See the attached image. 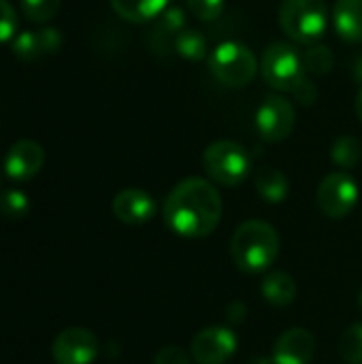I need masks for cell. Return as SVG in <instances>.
Here are the masks:
<instances>
[{"label":"cell","instance_id":"cell-28","mask_svg":"<svg viewBox=\"0 0 362 364\" xmlns=\"http://www.w3.org/2000/svg\"><path fill=\"white\" fill-rule=\"evenodd\" d=\"M292 96L297 98V102L301 105H316V100L320 98V90L314 83V79H309L307 75L297 83V87L292 90Z\"/></svg>","mask_w":362,"mask_h":364},{"label":"cell","instance_id":"cell-3","mask_svg":"<svg viewBox=\"0 0 362 364\" xmlns=\"http://www.w3.org/2000/svg\"><path fill=\"white\" fill-rule=\"evenodd\" d=\"M280 26L299 45H314L329 28V6L324 0H284Z\"/></svg>","mask_w":362,"mask_h":364},{"label":"cell","instance_id":"cell-8","mask_svg":"<svg viewBox=\"0 0 362 364\" xmlns=\"http://www.w3.org/2000/svg\"><path fill=\"white\" fill-rule=\"evenodd\" d=\"M297 126V109L282 94H269L256 111V130L267 143L286 141Z\"/></svg>","mask_w":362,"mask_h":364},{"label":"cell","instance_id":"cell-10","mask_svg":"<svg viewBox=\"0 0 362 364\" xmlns=\"http://www.w3.org/2000/svg\"><path fill=\"white\" fill-rule=\"evenodd\" d=\"M100 343L87 328L70 326L62 331L51 346V356L58 364H92L98 356Z\"/></svg>","mask_w":362,"mask_h":364},{"label":"cell","instance_id":"cell-30","mask_svg":"<svg viewBox=\"0 0 362 364\" xmlns=\"http://www.w3.org/2000/svg\"><path fill=\"white\" fill-rule=\"evenodd\" d=\"M354 79L362 83V53L356 58V62H354Z\"/></svg>","mask_w":362,"mask_h":364},{"label":"cell","instance_id":"cell-11","mask_svg":"<svg viewBox=\"0 0 362 364\" xmlns=\"http://www.w3.org/2000/svg\"><path fill=\"white\" fill-rule=\"evenodd\" d=\"M45 164V149L30 139H21L4 156V173L13 181H28L41 173Z\"/></svg>","mask_w":362,"mask_h":364},{"label":"cell","instance_id":"cell-17","mask_svg":"<svg viewBox=\"0 0 362 364\" xmlns=\"http://www.w3.org/2000/svg\"><path fill=\"white\" fill-rule=\"evenodd\" d=\"M256 190L260 194L262 200L271 203V205H277V203H284L288 198V192H290V181L288 177L275 168V166H260L256 171Z\"/></svg>","mask_w":362,"mask_h":364},{"label":"cell","instance_id":"cell-29","mask_svg":"<svg viewBox=\"0 0 362 364\" xmlns=\"http://www.w3.org/2000/svg\"><path fill=\"white\" fill-rule=\"evenodd\" d=\"M154 364H190V356L179 346H164L154 356Z\"/></svg>","mask_w":362,"mask_h":364},{"label":"cell","instance_id":"cell-26","mask_svg":"<svg viewBox=\"0 0 362 364\" xmlns=\"http://www.w3.org/2000/svg\"><path fill=\"white\" fill-rule=\"evenodd\" d=\"M190 13L201 21H215L226 9V0H186Z\"/></svg>","mask_w":362,"mask_h":364},{"label":"cell","instance_id":"cell-16","mask_svg":"<svg viewBox=\"0 0 362 364\" xmlns=\"http://www.w3.org/2000/svg\"><path fill=\"white\" fill-rule=\"evenodd\" d=\"M111 9L130 23H147L158 19L171 4L169 0H109Z\"/></svg>","mask_w":362,"mask_h":364},{"label":"cell","instance_id":"cell-14","mask_svg":"<svg viewBox=\"0 0 362 364\" xmlns=\"http://www.w3.org/2000/svg\"><path fill=\"white\" fill-rule=\"evenodd\" d=\"M64 38L60 34V30L55 28H43V30H34V32H21L15 41H13V53L21 60V62H34L38 58L51 55L62 47Z\"/></svg>","mask_w":362,"mask_h":364},{"label":"cell","instance_id":"cell-18","mask_svg":"<svg viewBox=\"0 0 362 364\" xmlns=\"http://www.w3.org/2000/svg\"><path fill=\"white\" fill-rule=\"evenodd\" d=\"M260 292L269 305L286 307L297 299V282L286 271H273L260 282Z\"/></svg>","mask_w":362,"mask_h":364},{"label":"cell","instance_id":"cell-24","mask_svg":"<svg viewBox=\"0 0 362 364\" xmlns=\"http://www.w3.org/2000/svg\"><path fill=\"white\" fill-rule=\"evenodd\" d=\"M30 211V200L21 190H6L0 194V213L9 220H21Z\"/></svg>","mask_w":362,"mask_h":364},{"label":"cell","instance_id":"cell-6","mask_svg":"<svg viewBox=\"0 0 362 364\" xmlns=\"http://www.w3.org/2000/svg\"><path fill=\"white\" fill-rule=\"evenodd\" d=\"M262 79L277 92H290L305 77L303 55L290 43H271L260 58Z\"/></svg>","mask_w":362,"mask_h":364},{"label":"cell","instance_id":"cell-31","mask_svg":"<svg viewBox=\"0 0 362 364\" xmlns=\"http://www.w3.org/2000/svg\"><path fill=\"white\" fill-rule=\"evenodd\" d=\"M354 107H356V115H358V119L362 122V87L358 90V94H356V105H354Z\"/></svg>","mask_w":362,"mask_h":364},{"label":"cell","instance_id":"cell-15","mask_svg":"<svg viewBox=\"0 0 362 364\" xmlns=\"http://www.w3.org/2000/svg\"><path fill=\"white\" fill-rule=\"evenodd\" d=\"M333 23L344 41L362 43V0H337Z\"/></svg>","mask_w":362,"mask_h":364},{"label":"cell","instance_id":"cell-1","mask_svg":"<svg viewBox=\"0 0 362 364\" xmlns=\"http://www.w3.org/2000/svg\"><path fill=\"white\" fill-rule=\"evenodd\" d=\"M224 203L218 188L203 177L179 181L164 200L166 226L186 239H203L211 235L222 220Z\"/></svg>","mask_w":362,"mask_h":364},{"label":"cell","instance_id":"cell-27","mask_svg":"<svg viewBox=\"0 0 362 364\" xmlns=\"http://www.w3.org/2000/svg\"><path fill=\"white\" fill-rule=\"evenodd\" d=\"M17 28V15L9 0H0V43L9 41L15 34Z\"/></svg>","mask_w":362,"mask_h":364},{"label":"cell","instance_id":"cell-19","mask_svg":"<svg viewBox=\"0 0 362 364\" xmlns=\"http://www.w3.org/2000/svg\"><path fill=\"white\" fill-rule=\"evenodd\" d=\"M331 158L335 162V166H339L341 171L354 168L362 158V143L358 136L354 134H344L339 136L333 147H331Z\"/></svg>","mask_w":362,"mask_h":364},{"label":"cell","instance_id":"cell-12","mask_svg":"<svg viewBox=\"0 0 362 364\" xmlns=\"http://www.w3.org/2000/svg\"><path fill=\"white\" fill-rule=\"evenodd\" d=\"M113 213L126 226H143L156 215V200L145 190L126 188L115 194Z\"/></svg>","mask_w":362,"mask_h":364},{"label":"cell","instance_id":"cell-9","mask_svg":"<svg viewBox=\"0 0 362 364\" xmlns=\"http://www.w3.org/2000/svg\"><path fill=\"white\" fill-rule=\"evenodd\" d=\"M237 335L226 326H209L194 335L190 354L196 364H226L237 352Z\"/></svg>","mask_w":362,"mask_h":364},{"label":"cell","instance_id":"cell-2","mask_svg":"<svg viewBox=\"0 0 362 364\" xmlns=\"http://www.w3.org/2000/svg\"><path fill=\"white\" fill-rule=\"evenodd\" d=\"M280 254V235L265 220L243 222L230 239L233 262L250 275L265 273Z\"/></svg>","mask_w":362,"mask_h":364},{"label":"cell","instance_id":"cell-21","mask_svg":"<svg viewBox=\"0 0 362 364\" xmlns=\"http://www.w3.org/2000/svg\"><path fill=\"white\" fill-rule=\"evenodd\" d=\"M333 66H335V55H333L331 47H326V45L314 43L303 53V68L309 75H316V77L326 75V73L333 70Z\"/></svg>","mask_w":362,"mask_h":364},{"label":"cell","instance_id":"cell-22","mask_svg":"<svg viewBox=\"0 0 362 364\" xmlns=\"http://www.w3.org/2000/svg\"><path fill=\"white\" fill-rule=\"evenodd\" d=\"M339 354L348 364H362V322H356L348 331H344Z\"/></svg>","mask_w":362,"mask_h":364},{"label":"cell","instance_id":"cell-23","mask_svg":"<svg viewBox=\"0 0 362 364\" xmlns=\"http://www.w3.org/2000/svg\"><path fill=\"white\" fill-rule=\"evenodd\" d=\"M62 6V0H21V11L32 23L51 21Z\"/></svg>","mask_w":362,"mask_h":364},{"label":"cell","instance_id":"cell-25","mask_svg":"<svg viewBox=\"0 0 362 364\" xmlns=\"http://www.w3.org/2000/svg\"><path fill=\"white\" fill-rule=\"evenodd\" d=\"M158 23H156V28H158V34H173V36H177L179 32H183L186 30V13H183V9L181 6H169L158 19H156Z\"/></svg>","mask_w":362,"mask_h":364},{"label":"cell","instance_id":"cell-32","mask_svg":"<svg viewBox=\"0 0 362 364\" xmlns=\"http://www.w3.org/2000/svg\"><path fill=\"white\" fill-rule=\"evenodd\" d=\"M358 307H361V311H362V290L358 292Z\"/></svg>","mask_w":362,"mask_h":364},{"label":"cell","instance_id":"cell-13","mask_svg":"<svg viewBox=\"0 0 362 364\" xmlns=\"http://www.w3.org/2000/svg\"><path fill=\"white\" fill-rule=\"evenodd\" d=\"M316 354V337L307 328H288L273 346V364H309Z\"/></svg>","mask_w":362,"mask_h":364},{"label":"cell","instance_id":"cell-5","mask_svg":"<svg viewBox=\"0 0 362 364\" xmlns=\"http://www.w3.org/2000/svg\"><path fill=\"white\" fill-rule=\"evenodd\" d=\"M203 168L213 183L235 188L247 179L252 171V158L241 143L222 139L213 141L203 151Z\"/></svg>","mask_w":362,"mask_h":364},{"label":"cell","instance_id":"cell-7","mask_svg":"<svg viewBox=\"0 0 362 364\" xmlns=\"http://www.w3.org/2000/svg\"><path fill=\"white\" fill-rule=\"evenodd\" d=\"M358 196L361 192L356 179L346 171H335L320 181L316 200L324 215L333 220H341L354 211Z\"/></svg>","mask_w":362,"mask_h":364},{"label":"cell","instance_id":"cell-4","mask_svg":"<svg viewBox=\"0 0 362 364\" xmlns=\"http://www.w3.org/2000/svg\"><path fill=\"white\" fill-rule=\"evenodd\" d=\"M254 51L241 41H224L209 53V70L226 87H245L258 73Z\"/></svg>","mask_w":362,"mask_h":364},{"label":"cell","instance_id":"cell-20","mask_svg":"<svg viewBox=\"0 0 362 364\" xmlns=\"http://www.w3.org/2000/svg\"><path fill=\"white\" fill-rule=\"evenodd\" d=\"M175 51L190 62H201L207 58V38L201 30L186 28L175 36Z\"/></svg>","mask_w":362,"mask_h":364}]
</instances>
